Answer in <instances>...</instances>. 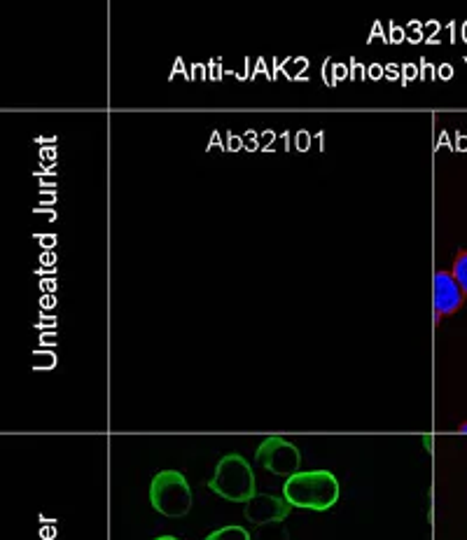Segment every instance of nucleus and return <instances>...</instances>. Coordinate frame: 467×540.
Masks as SVG:
<instances>
[{"instance_id": "f257e3e1", "label": "nucleus", "mask_w": 467, "mask_h": 540, "mask_svg": "<svg viewBox=\"0 0 467 540\" xmlns=\"http://www.w3.org/2000/svg\"><path fill=\"white\" fill-rule=\"evenodd\" d=\"M341 487L330 470H299L283 484V498L290 508L327 512L339 501Z\"/></svg>"}, {"instance_id": "f03ea898", "label": "nucleus", "mask_w": 467, "mask_h": 540, "mask_svg": "<svg viewBox=\"0 0 467 540\" xmlns=\"http://www.w3.org/2000/svg\"><path fill=\"white\" fill-rule=\"evenodd\" d=\"M208 489L225 501L248 503L250 498L257 496L253 466L241 454L222 456L213 477L208 480Z\"/></svg>"}, {"instance_id": "7ed1b4c3", "label": "nucleus", "mask_w": 467, "mask_h": 540, "mask_svg": "<svg viewBox=\"0 0 467 540\" xmlns=\"http://www.w3.org/2000/svg\"><path fill=\"white\" fill-rule=\"evenodd\" d=\"M150 505L159 515L180 519L192 510V489L180 470H159L150 482Z\"/></svg>"}, {"instance_id": "20e7f679", "label": "nucleus", "mask_w": 467, "mask_h": 540, "mask_svg": "<svg viewBox=\"0 0 467 540\" xmlns=\"http://www.w3.org/2000/svg\"><path fill=\"white\" fill-rule=\"evenodd\" d=\"M255 461L267 470L271 475L278 477H292L299 473V466H302V454L299 449L292 445L290 440L278 438V435H269V438L262 440V445L257 447Z\"/></svg>"}, {"instance_id": "39448f33", "label": "nucleus", "mask_w": 467, "mask_h": 540, "mask_svg": "<svg viewBox=\"0 0 467 540\" xmlns=\"http://www.w3.org/2000/svg\"><path fill=\"white\" fill-rule=\"evenodd\" d=\"M432 302H435V316L437 321L444 316H453L456 311L463 309L465 304V293L460 290V286L453 279L451 272H444V269H437L435 279H432Z\"/></svg>"}, {"instance_id": "423d86ee", "label": "nucleus", "mask_w": 467, "mask_h": 540, "mask_svg": "<svg viewBox=\"0 0 467 540\" xmlns=\"http://www.w3.org/2000/svg\"><path fill=\"white\" fill-rule=\"evenodd\" d=\"M290 510H292L290 503L285 501V498L269 496V494H257L246 503V508H243V515H246L248 522L262 526V524L283 522V519L290 515Z\"/></svg>"}, {"instance_id": "0eeeda50", "label": "nucleus", "mask_w": 467, "mask_h": 540, "mask_svg": "<svg viewBox=\"0 0 467 540\" xmlns=\"http://www.w3.org/2000/svg\"><path fill=\"white\" fill-rule=\"evenodd\" d=\"M253 540H290V533L283 526V522L262 524V526H257V529H255Z\"/></svg>"}, {"instance_id": "6e6552de", "label": "nucleus", "mask_w": 467, "mask_h": 540, "mask_svg": "<svg viewBox=\"0 0 467 540\" xmlns=\"http://www.w3.org/2000/svg\"><path fill=\"white\" fill-rule=\"evenodd\" d=\"M204 540H253L248 529L243 526H222V529H215L213 533H208Z\"/></svg>"}, {"instance_id": "1a4fd4ad", "label": "nucleus", "mask_w": 467, "mask_h": 540, "mask_svg": "<svg viewBox=\"0 0 467 540\" xmlns=\"http://www.w3.org/2000/svg\"><path fill=\"white\" fill-rule=\"evenodd\" d=\"M451 274H453V279H456V283L460 286V290H463L465 297H467V251L456 253V258H453Z\"/></svg>"}, {"instance_id": "9d476101", "label": "nucleus", "mask_w": 467, "mask_h": 540, "mask_svg": "<svg viewBox=\"0 0 467 540\" xmlns=\"http://www.w3.org/2000/svg\"><path fill=\"white\" fill-rule=\"evenodd\" d=\"M458 433H463V435H467V421H463V424H460V426H458Z\"/></svg>"}, {"instance_id": "9b49d317", "label": "nucleus", "mask_w": 467, "mask_h": 540, "mask_svg": "<svg viewBox=\"0 0 467 540\" xmlns=\"http://www.w3.org/2000/svg\"><path fill=\"white\" fill-rule=\"evenodd\" d=\"M152 540H180L176 536H159V538H152Z\"/></svg>"}]
</instances>
